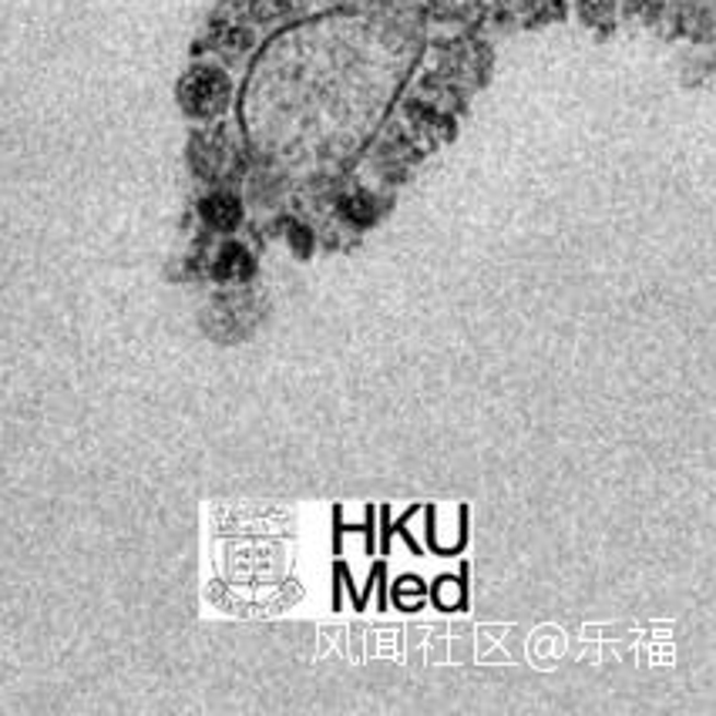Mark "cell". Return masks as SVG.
<instances>
[{
    "label": "cell",
    "mask_w": 716,
    "mask_h": 716,
    "mask_svg": "<svg viewBox=\"0 0 716 716\" xmlns=\"http://www.w3.org/2000/svg\"><path fill=\"white\" fill-rule=\"evenodd\" d=\"M206 219L212 222V226H236V222H239V206H236V199H230V196L209 199V202H206Z\"/></svg>",
    "instance_id": "2"
},
{
    "label": "cell",
    "mask_w": 716,
    "mask_h": 716,
    "mask_svg": "<svg viewBox=\"0 0 716 716\" xmlns=\"http://www.w3.org/2000/svg\"><path fill=\"white\" fill-rule=\"evenodd\" d=\"M226 98V81L212 71H202V74H192L189 84H186V105L192 111H215Z\"/></svg>",
    "instance_id": "1"
}]
</instances>
